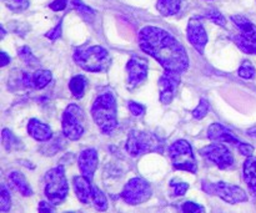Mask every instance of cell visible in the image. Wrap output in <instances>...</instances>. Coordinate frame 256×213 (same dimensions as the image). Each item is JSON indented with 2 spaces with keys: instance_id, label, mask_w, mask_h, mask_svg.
I'll use <instances>...</instances> for the list:
<instances>
[{
  "instance_id": "6",
  "label": "cell",
  "mask_w": 256,
  "mask_h": 213,
  "mask_svg": "<svg viewBox=\"0 0 256 213\" xmlns=\"http://www.w3.org/2000/svg\"><path fill=\"white\" fill-rule=\"evenodd\" d=\"M169 157L175 170L196 174L198 164L192 147L186 140H176L169 147Z\"/></svg>"
},
{
  "instance_id": "13",
  "label": "cell",
  "mask_w": 256,
  "mask_h": 213,
  "mask_svg": "<svg viewBox=\"0 0 256 213\" xmlns=\"http://www.w3.org/2000/svg\"><path fill=\"white\" fill-rule=\"evenodd\" d=\"M186 34L188 40L195 47V50L200 54H204L205 46L208 44V34L200 17H192L189 20Z\"/></svg>"
},
{
  "instance_id": "21",
  "label": "cell",
  "mask_w": 256,
  "mask_h": 213,
  "mask_svg": "<svg viewBox=\"0 0 256 213\" xmlns=\"http://www.w3.org/2000/svg\"><path fill=\"white\" fill-rule=\"evenodd\" d=\"M158 10L164 16H172L179 12L182 7V0H158Z\"/></svg>"
},
{
  "instance_id": "29",
  "label": "cell",
  "mask_w": 256,
  "mask_h": 213,
  "mask_svg": "<svg viewBox=\"0 0 256 213\" xmlns=\"http://www.w3.org/2000/svg\"><path fill=\"white\" fill-rule=\"evenodd\" d=\"M12 11L22 12L29 6V0H2Z\"/></svg>"
},
{
  "instance_id": "36",
  "label": "cell",
  "mask_w": 256,
  "mask_h": 213,
  "mask_svg": "<svg viewBox=\"0 0 256 213\" xmlns=\"http://www.w3.org/2000/svg\"><path fill=\"white\" fill-rule=\"evenodd\" d=\"M238 150H239V152L242 156L246 157H252V154H254V146L250 144H246V142H242V144L238 146Z\"/></svg>"
},
{
  "instance_id": "40",
  "label": "cell",
  "mask_w": 256,
  "mask_h": 213,
  "mask_svg": "<svg viewBox=\"0 0 256 213\" xmlns=\"http://www.w3.org/2000/svg\"><path fill=\"white\" fill-rule=\"evenodd\" d=\"M0 56H2V67L6 66V65L10 62V56H8V54L5 51H2Z\"/></svg>"
},
{
  "instance_id": "37",
  "label": "cell",
  "mask_w": 256,
  "mask_h": 213,
  "mask_svg": "<svg viewBox=\"0 0 256 213\" xmlns=\"http://www.w3.org/2000/svg\"><path fill=\"white\" fill-rule=\"evenodd\" d=\"M39 213H56L55 211V205L50 201H42L39 204Z\"/></svg>"
},
{
  "instance_id": "19",
  "label": "cell",
  "mask_w": 256,
  "mask_h": 213,
  "mask_svg": "<svg viewBox=\"0 0 256 213\" xmlns=\"http://www.w3.org/2000/svg\"><path fill=\"white\" fill-rule=\"evenodd\" d=\"M242 175L248 189L250 190L252 196L256 197V157H248L244 162Z\"/></svg>"
},
{
  "instance_id": "42",
  "label": "cell",
  "mask_w": 256,
  "mask_h": 213,
  "mask_svg": "<svg viewBox=\"0 0 256 213\" xmlns=\"http://www.w3.org/2000/svg\"><path fill=\"white\" fill-rule=\"evenodd\" d=\"M65 213H76V212H65Z\"/></svg>"
},
{
  "instance_id": "5",
  "label": "cell",
  "mask_w": 256,
  "mask_h": 213,
  "mask_svg": "<svg viewBox=\"0 0 256 213\" xmlns=\"http://www.w3.org/2000/svg\"><path fill=\"white\" fill-rule=\"evenodd\" d=\"M44 192L48 201L56 205L62 204L65 201L69 192L65 170L62 166H56L49 170L44 177Z\"/></svg>"
},
{
  "instance_id": "1",
  "label": "cell",
  "mask_w": 256,
  "mask_h": 213,
  "mask_svg": "<svg viewBox=\"0 0 256 213\" xmlns=\"http://www.w3.org/2000/svg\"><path fill=\"white\" fill-rule=\"evenodd\" d=\"M139 46L154 57L164 70L182 74L189 67V56L180 41L158 26H144L139 31Z\"/></svg>"
},
{
  "instance_id": "30",
  "label": "cell",
  "mask_w": 256,
  "mask_h": 213,
  "mask_svg": "<svg viewBox=\"0 0 256 213\" xmlns=\"http://www.w3.org/2000/svg\"><path fill=\"white\" fill-rule=\"evenodd\" d=\"M208 112H209V101L206 99H202L192 111V116L198 120H202L206 116Z\"/></svg>"
},
{
  "instance_id": "9",
  "label": "cell",
  "mask_w": 256,
  "mask_h": 213,
  "mask_svg": "<svg viewBox=\"0 0 256 213\" xmlns=\"http://www.w3.org/2000/svg\"><path fill=\"white\" fill-rule=\"evenodd\" d=\"M152 195V190L149 182L145 181L142 177H134L126 182L120 194V197L128 205L136 206V205L144 204L148 200H150Z\"/></svg>"
},
{
  "instance_id": "12",
  "label": "cell",
  "mask_w": 256,
  "mask_h": 213,
  "mask_svg": "<svg viewBox=\"0 0 256 213\" xmlns=\"http://www.w3.org/2000/svg\"><path fill=\"white\" fill-rule=\"evenodd\" d=\"M180 75L182 74L165 70L164 74L162 75V77L159 80L160 102H162L164 105H168L172 101V99H174L175 94L178 91V87H179L180 82H182V76Z\"/></svg>"
},
{
  "instance_id": "3",
  "label": "cell",
  "mask_w": 256,
  "mask_h": 213,
  "mask_svg": "<svg viewBox=\"0 0 256 213\" xmlns=\"http://www.w3.org/2000/svg\"><path fill=\"white\" fill-rule=\"evenodd\" d=\"M74 61L85 71L102 72L110 66L112 57L106 49L99 45H92L75 50Z\"/></svg>"
},
{
  "instance_id": "16",
  "label": "cell",
  "mask_w": 256,
  "mask_h": 213,
  "mask_svg": "<svg viewBox=\"0 0 256 213\" xmlns=\"http://www.w3.org/2000/svg\"><path fill=\"white\" fill-rule=\"evenodd\" d=\"M72 185H74V191L78 200L84 205L92 204L96 186H94V185L92 184V181H89V180H86L82 176L74 177Z\"/></svg>"
},
{
  "instance_id": "2",
  "label": "cell",
  "mask_w": 256,
  "mask_h": 213,
  "mask_svg": "<svg viewBox=\"0 0 256 213\" xmlns=\"http://www.w3.org/2000/svg\"><path fill=\"white\" fill-rule=\"evenodd\" d=\"M92 116L102 134L110 135L118 127V106L110 91L99 95L92 106Z\"/></svg>"
},
{
  "instance_id": "32",
  "label": "cell",
  "mask_w": 256,
  "mask_h": 213,
  "mask_svg": "<svg viewBox=\"0 0 256 213\" xmlns=\"http://www.w3.org/2000/svg\"><path fill=\"white\" fill-rule=\"evenodd\" d=\"M206 17L212 20V22H215L216 25H220V26H225V25H226V19H225V16L216 9L208 10Z\"/></svg>"
},
{
  "instance_id": "11",
  "label": "cell",
  "mask_w": 256,
  "mask_h": 213,
  "mask_svg": "<svg viewBox=\"0 0 256 213\" xmlns=\"http://www.w3.org/2000/svg\"><path fill=\"white\" fill-rule=\"evenodd\" d=\"M149 72V62L140 56H132L126 64L128 84L129 87H136L146 80Z\"/></svg>"
},
{
  "instance_id": "38",
  "label": "cell",
  "mask_w": 256,
  "mask_h": 213,
  "mask_svg": "<svg viewBox=\"0 0 256 213\" xmlns=\"http://www.w3.org/2000/svg\"><path fill=\"white\" fill-rule=\"evenodd\" d=\"M62 22L60 21L59 24H58L56 26L54 27V29L50 30L49 32H46V37H48V39L56 40L58 37H60V35H62Z\"/></svg>"
},
{
  "instance_id": "7",
  "label": "cell",
  "mask_w": 256,
  "mask_h": 213,
  "mask_svg": "<svg viewBox=\"0 0 256 213\" xmlns=\"http://www.w3.org/2000/svg\"><path fill=\"white\" fill-rule=\"evenodd\" d=\"M62 135L70 141H76L85 132V116L82 107L70 104L65 109L62 119Z\"/></svg>"
},
{
  "instance_id": "18",
  "label": "cell",
  "mask_w": 256,
  "mask_h": 213,
  "mask_svg": "<svg viewBox=\"0 0 256 213\" xmlns=\"http://www.w3.org/2000/svg\"><path fill=\"white\" fill-rule=\"evenodd\" d=\"M232 22L235 24V26L242 31V36H244L245 39L250 40V41H255L256 40V26L248 19L244 15H232Z\"/></svg>"
},
{
  "instance_id": "25",
  "label": "cell",
  "mask_w": 256,
  "mask_h": 213,
  "mask_svg": "<svg viewBox=\"0 0 256 213\" xmlns=\"http://www.w3.org/2000/svg\"><path fill=\"white\" fill-rule=\"evenodd\" d=\"M234 41L238 45V47L242 50L245 54L256 55V40L255 41H250V40L245 39L242 35H236V36H234Z\"/></svg>"
},
{
  "instance_id": "8",
  "label": "cell",
  "mask_w": 256,
  "mask_h": 213,
  "mask_svg": "<svg viewBox=\"0 0 256 213\" xmlns=\"http://www.w3.org/2000/svg\"><path fill=\"white\" fill-rule=\"evenodd\" d=\"M202 191L206 192L208 195L212 196H216L222 199V201L228 202V204L236 205L242 204V202L248 201V195L242 187L236 186V185L226 184V182H208L202 181Z\"/></svg>"
},
{
  "instance_id": "26",
  "label": "cell",
  "mask_w": 256,
  "mask_h": 213,
  "mask_svg": "<svg viewBox=\"0 0 256 213\" xmlns=\"http://www.w3.org/2000/svg\"><path fill=\"white\" fill-rule=\"evenodd\" d=\"M18 55L20 59L29 66H39V60L34 56L29 46H22L18 50Z\"/></svg>"
},
{
  "instance_id": "31",
  "label": "cell",
  "mask_w": 256,
  "mask_h": 213,
  "mask_svg": "<svg viewBox=\"0 0 256 213\" xmlns=\"http://www.w3.org/2000/svg\"><path fill=\"white\" fill-rule=\"evenodd\" d=\"M12 206V197H10L9 190L5 185H2V197H0V207L2 212H8Z\"/></svg>"
},
{
  "instance_id": "23",
  "label": "cell",
  "mask_w": 256,
  "mask_h": 213,
  "mask_svg": "<svg viewBox=\"0 0 256 213\" xmlns=\"http://www.w3.org/2000/svg\"><path fill=\"white\" fill-rule=\"evenodd\" d=\"M52 79V75L49 70H38V71L32 72V84H34V89H44L50 84Z\"/></svg>"
},
{
  "instance_id": "14",
  "label": "cell",
  "mask_w": 256,
  "mask_h": 213,
  "mask_svg": "<svg viewBox=\"0 0 256 213\" xmlns=\"http://www.w3.org/2000/svg\"><path fill=\"white\" fill-rule=\"evenodd\" d=\"M78 165L82 172V176L92 182L95 171L99 165V157H98V151L95 149H85L84 151L80 152L79 159H78Z\"/></svg>"
},
{
  "instance_id": "10",
  "label": "cell",
  "mask_w": 256,
  "mask_h": 213,
  "mask_svg": "<svg viewBox=\"0 0 256 213\" xmlns=\"http://www.w3.org/2000/svg\"><path fill=\"white\" fill-rule=\"evenodd\" d=\"M200 154H202L204 159L214 164L220 170H229L235 164L232 151L225 145H222V142L220 144L208 145V146L202 147L200 150Z\"/></svg>"
},
{
  "instance_id": "22",
  "label": "cell",
  "mask_w": 256,
  "mask_h": 213,
  "mask_svg": "<svg viewBox=\"0 0 256 213\" xmlns=\"http://www.w3.org/2000/svg\"><path fill=\"white\" fill-rule=\"evenodd\" d=\"M69 89L72 96L76 99H82L85 94V89H86V79L82 75H76L70 80Z\"/></svg>"
},
{
  "instance_id": "27",
  "label": "cell",
  "mask_w": 256,
  "mask_h": 213,
  "mask_svg": "<svg viewBox=\"0 0 256 213\" xmlns=\"http://www.w3.org/2000/svg\"><path fill=\"white\" fill-rule=\"evenodd\" d=\"M169 186L170 189H172V196L175 197L184 196L188 192V190H189V184L180 181L179 179H172V181L169 182Z\"/></svg>"
},
{
  "instance_id": "28",
  "label": "cell",
  "mask_w": 256,
  "mask_h": 213,
  "mask_svg": "<svg viewBox=\"0 0 256 213\" xmlns=\"http://www.w3.org/2000/svg\"><path fill=\"white\" fill-rule=\"evenodd\" d=\"M238 74H239V76L242 77V79L250 80L255 77L256 70L254 65H252L249 60H245V61H242V64L240 65L239 72H238Z\"/></svg>"
},
{
  "instance_id": "24",
  "label": "cell",
  "mask_w": 256,
  "mask_h": 213,
  "mask_svg": "<svg viewBox=\"0 0 256 213\" xmlns=\"http://www.w3.org/2000/svg\"><path fill=\"white\" fill-rule=\"evenodd\" d=\"M2 145H4V147L8 150V151H14V150H18L20 147V141L15 137V135L12 134L10 130L8 129L2 130Z\"/></svg>"
},
{
  "instance_id": "34",
  "label": "cell",
  "mask_w": 256,
  "mask_h": 213,
  "mask_svg": "<svg viewBox=\"0 0 256 213\" xmlns=\"http://www.w3.org/2000/svg\"><path fill=\"white\" fill-rule=\"evenodd\" d=\"M72 5H74L75 9H76L82 15H84V16L86 17L94 16V11H92V9H90L89 6H86L82 0H72Z\"/></svg>"
},
{
  "instance_id": "33",
  "label": "cell",
  "mask_w": 256,
  "mask_h": 213,
  "mask_svg": "<svg viewBox=\"0 0 256 213\" xmlns=\"http://www.w3.org/2000/svg\"><path fill=\"white\" fill-rule=\"evenodd\" d=\"M182 213H206L202 205L192 201H186L182 205Z\"/></svg>"
},
{
  "instance_id": "20",
  "label": "cell",
  "mask_w": 256,
  "mask_h": 213,
  "mask_svg": "<svg viewBox=\"0 0 256 213\" xmlns=\"http://www.w3.org/2000/svg\"><path fill=\"white\" fill-rule=\"evenodd\" d=\"M9 181L12 182V186L25 197L32 196V189L29 184H28L26 179L24 175L19 171H12L9 174Z\"/></svg>"
},
{
  "instance_id": "17",
  "label": "cell",
  "mask_w": 256,
  "mask_h": 213,
  "mask_svg": "<svg viewBox=\"0 0 256 213\" xmlns=\"http://www.w3.org/2000/svg\"><path fill=\"white\" fill-rule=\"evenodd\" d=\"M28 134L39 142L49 141L52 137V127L38 119L30 120L29 124H28Z\"/></svg>"
},
{
  "instance_id": "41",
  "label": "cell",
  "mask_w": 256,
  "mask_h": 213,
  "mask_svg": "<svg viewBox=\"0 0 256 213\" xmlns=\"http://www.w3.org/2000/svg\"><path fill=\"white\" fill-rule=\"evenodd\" d=\"M248 135H249V136H252V137H255V139H256V126L248 130Z\"/></svg>"
},
{
  "instance_id": "4",
  "label": "cell",
  "mask_w": 256,
  "mask_h": 213,
  "mask_svg": "<svg viewBox=\"0 0 256 213\" xmlns=\"http://www.w3.org/2000/svg\"><path fill=\"white\" fill-rule=\"evenodd\" d=\"M126 151L130 156L138 157L149 152L164 151V141L154 132L132 130L128 136Z\"/></svg>"
},
{
  "instance_id": "35",
  "label": "cell",
  "mask_w": 256,
  "mask_h": 213,
  "mask_svg": "<svg viewBox=\"0 0 256 213\" xmlns=\"http://www.w3.org/2000/svg\"><path fill=\"white\" fill-rule=\"evenodd\" d=\"M128 107H129L130 112H132L134 116H142V115L144 114V111H145V107L142 106V105L138 104V102H135V101H130L129 104H128Z\"/></svg>"
},
{
  "instance_id": "39",
  "label": "cell",
  "mask_w": 256,
  "mask_h": 213,
  "mask_svg": "<svg viewBox=\"0 0 256 213\" xmlns=\"http://www.w3.org/2000/svg\"><path fill=\"white\" fill-rule=\"evenodd\" d=\"M68 5V0H54L52 4L49 5L50 9L54 10V11H60V10H64Z\"/></svg>"
},
{
  "instance_id": "15",
  "label": "cell",
  "mask_w": 256,
  "mask_h": 213,
  "mask_svg": "<svg viewBox=\"0 0 256 213\" xmlns=\"http://www.w3.org/2000/svg\"><path fill=\"white\" fill-rule=\"evenodd\" d=\"M208 137L215 142H225V144H232L235 146H239L242 141H240L229 129L222 124H212L208 129Z\"/></svg>"
}]
</instances>
